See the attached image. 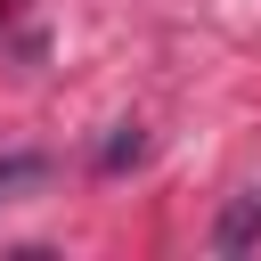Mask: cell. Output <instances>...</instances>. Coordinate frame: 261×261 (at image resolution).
I'll return each instance as SVG.
<instances>
[{
	"label": "cell",
	"instance_id": "1",
	"mask_svg": "<svg viewBox=\"0 0 261 261\" xmlns=\"http://www.w3.org/2000/svg\"><path fill=\"white\" fill-rule=\"evenodd\" d=\"M212 245H220V253H245V245H261V188H245V196H237V204L220 212Z\"/></svg>",
	"mask_w": 261,
	"mask_h": 261
},
{
	"label": "cell",
	"instance_id": "2",
	"mask_svg": "<svg viewBox=\"0 0 261 261\" xmlns=\"http://www.w3.org/2000/svg\"><path fill=\"white\" fill-rule=\"evenodd\" d=\"M49 179V155H33V147H16V155H0V204H16V196H33Z\"/></svg>",
	"mask_w": 261,
	"mask_h": 261
}]
</instances>
